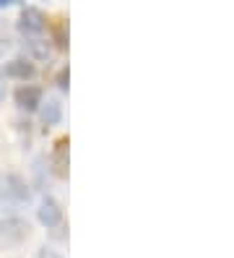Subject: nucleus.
Listing matches in <instances>:
<instances>
[{
	"instance_id": "8",
	"label": "nucleus",
	"mask_w": 234,
	"mask_h": 258,
	"mask_svg": "<svg viewBox=\"0 0 234 258\" xmlns=\"http://www.w3.org/2000/svg\"><path fill=\"white\" fill-rule=\"evenodd\" d=\"M39 115H42V123H44V125H57V123H60V117H62L60 102H55V99H50V102H42V110H39Z\"/></svg>"
},
{
	"instance_id": "3",
	"label": "nucleus",
	"mask_w": 234,
	"mask_h": 258,
	"mask_svg": "<svg viewBox=\"0 0 234 258\" xmlns=\"http://www.w3.org/2000/svg\"><path fill=\"white\" fill-rule=\"evenodd\" d=\"M13 99H16V104H19L21 110L34 112V110H39V104H42V89L24 84V86H19V89L13 92Z\"/></svg>"
},
{
	"instance_id": "2",
	"label": "nucleus",
	"mask_w": 234,
	"mask_h": 258,
	"mask_svg": "<svg viewBox=\"0 0 234 258\" xmlns=\"http://www.w3.org/2000/svg\"><path fill=\"white\" fill-rule=\"evenodd\" d=\"M29 196H31V190L21 175H16V172L0 175V204L3 206H19V204L29 201Z\"/></svg>"
},
{
	"instance_id": "10",
	"label": "nucleus",
	"mask_w": 234,
	"mask_h": 258,
	"mask_svg": "<svg viewBox=\"0 0 234 258\" xmlns=\"http://www.w3.org/2000/svg\"><path fill=\"white\" fill-rule=\"evenodd\" d=\"M29 47L34 50L39 57H47V47H39V44H37V39H34V42H29Z\"/></svg>"
},
{
	"instance_id": "12",
	"label": "nucleus",
	"mask_w": 234,
	"mask_h": 258,
	"mask_svg": "<svg viewBox=\"0 0 234 258\" xmlns=\"http://www.w3.org/2000/svg\"><path fill=\"white\" fill-rule=\"evenodd\" d=\"M13 3V0H0V6H11Z\"/></svg>"
},
{
	"instance_id": "4",
	"label": "nucleus",
	"mask_w": 234,
	"mask_h": 258,
	"mask_svg": "<svg viewBox=\"0 0 234 258\" xmlns=\"http://www.w3.org/2000/svg\"><path fill=\"white\" fill-rule=\"evenodd\" d=\"M47 26V19L42 16V11L37 8H24L21 13V21H19V29L26 34V37H34V34H42Z\"/></svg>"
},
{
	"instance_id": "11",
	"label": "nucleus",
	"mask_w": 234,
	"mask_h": 258,
	"mask_svg": "<svg viewBox=\"0 0 234 258\" xmlns=\"http://www.w3.org/2000/svg\"><path fill=\"white\" fill-rule=\"evenodd\" d=\"M37 258H60V255H57V253H55V250H47V248H42V250H39V255H37Z\"/></svg>"
},
{
	"instance_id": "1",
	"label": "nucleus",
	"mask_w": 234,
	"mask_h": 258,
	"mask_svg": "<svg viewBox=\"0 0 234 258\" xmlns=\"http://www.w3.org/2000/svg\"><path fill=\"white\" fill-rule=\"evenodd\" d=\"M31 235V224L26 219L19 217H8V219H0V250H11V248H19L29 240Z\"/></svg>"
},
{
	"instance_id": "9",
	"label": "nucleus",
	"mask_w": 234,
	"mask_h": 258,
	"mask_svg": "<svg viewBox=\"0 0 234 258\" xmlns=\"http://www.w3.org/2000/svg\"><path fill=\"white\" fill-rule=\"evenodd\" d=\"M57 86L62 89V92H68V68H62L60 76H57Z\"/></svg>"
},
{
	"instance_id": "5",
	"label": "nucleus",
	"mask_w": 234,
	"mask_h": 258,
	"mask_svg": "<svg viewBox=\"0 0 234 258\" xmlns=\"http://www.w3.org/2000/svg\"><path fill=\"white\" fill-rule=\"evenodd\" d=\"M37 217H39V222L44 227H57L62 222V209H60V204L55 199H44L39 211H37Z\"/></svg>"
},
{
	"instance_id": "7",
	"label": "nucleus",
	"mask_w": 234,
	"mask_h": 258,
	"mask_svg": "<svg viewBox=\"0 0 234 258\" xmlns=\"http://www.w3.org/2000/svg\"><path fill=\"white\" fill-rule=\"evenodd\" d=\"M52 167L57 177H68V139H60L52 151Z\"/></svg>"
},
{
	"instance_id": "6",
	"label": "nucleus",
	"mask_w": 234,
	"mask_h": 258,
	"mask_svg": "<svg viewBox=\"0 0 234 258\" xmlns=\"http://www.w3.org/2000/svg\"><path fill=\"white\" fill-rule=\"evenodd\" d=\"M3 73L8 76V79L26 81V79H31V76H34L37 71H34V66H31L29 60H24V57H16V60H11V63H6Z\"/></svg>"
}]
</instances>
